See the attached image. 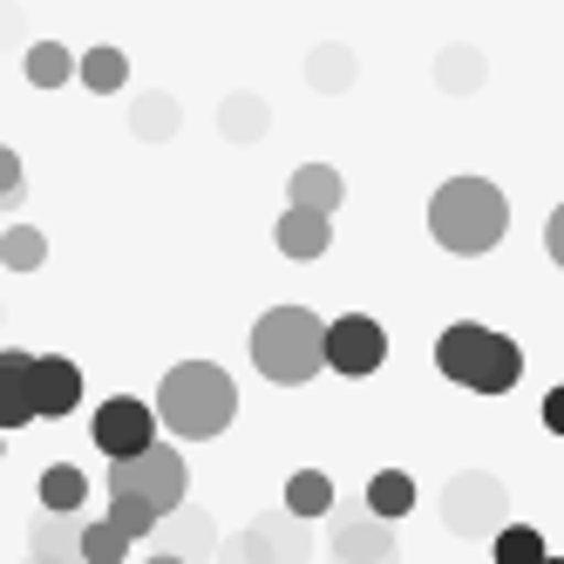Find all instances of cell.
<instances>
[{
  "label": "cell",
  "mask_w": 564,
  "mask_h": 564,
  "mask_svg": "<svg viewBox=\"0 0 564 564\" xmlns=\"http://www.w3.org/2000/svg\"><path fill=\"white\" fill-rule=\"evenodd\" d=\"M238 415V388L218 360H177V368L156 381V422L184 442H212L225 435Z\"/></svg>",
  "instance_id": "obj_1"
},
{
  "label": "cell",
  "mask_w": 564,
  "mask_h": 564,
  "mask_svg": "<svg viewBox=\"0 0 564 564\" xmlns=\"http://www.w3.org/2000/svg\"><path fill=\"white\" fill-rule=\"evenodd\" d=\"M503 225H510V205H503V191L490 177H449L429 197V231H435V246L456 252V259L497 252Z\"/></svg>",
  "instance_id": "obj_2"
},
{
  "label": "cell",
  "mask_w": 564,
  "mask_h": 564,
  "mask_svg": "<svg viewBox=\"0 0 564 564\" xmlns=\"http://www.w3.org/2000/svg\"><path fill=\"white\" fill-rule=\"evenodd\" d=\"M252 368L279 388H306L327 368V319L306 306H272L252 327Z\"/></svg>",
  "instance_id": "obj_3"
},
{
  "label": "cell",
  "mask_w": 564,
  "mask_h": 564,
  "mask_svg": "<svg viewBox=\"0 0 564 564\" xmlns=\"http://www.w3.org/2000/svg\"><path fill=\"white\" fill-rule=\"evenodd\" d=\"M435 368L456 388H469V394H510L517 375H523V354H517L510 334L456 319V327H442V340H435Z\"/></svg>",
  "instance_id": "obj_4"
},
{
  "label": "cell",
  "mask_w": 564,
  "mask_h": 564,
  "mask_svg": "<svg viewBox=\"0 0 564 564\" xmlns=\"http://www.w3.org/2000/svg\"><path fill=\"white\" fill-rule=\"evenodd\" d=\"M109 490L143 497L156 517L177 510V503H184V490H191L184 449H171V442H150V449H137V456H116V463H109Z\"/></svg>",
  "instance_id": "obj_5"
},
{
  "label": "cell",
  "mask_w": 564,
  "mask_h": 564,
  "mask_svg": "<svg viewBox=\"0 0 564 564\" xmlns=\"http://www.w3.org/2000/svg\"><path fill=\"white\" fill-rule=\"evenodd\" d=\"M218 564H306L313 557V531H306V517H293L286 503L265 510L246 523V538H231L212 551Z\"/></svg>",
  "instance_id": "obj_6"
},
{
  "label": "cell",
  "mask_w": 564,
  "mask_h": 564,
  "mask_svg": "<svg viewBox=\"0 0 564 564\" xmlns=\"http://www.w3.org/2000/svg\"><path fill=\"white\" fill-rule=\"evenodd\" d=\"M510 510V490L490 476V469H456L449 482H442V523H449L456 538H497Z\"/></svg>",
  "instance_id": "obj_7"
},
{
  "label": "cell",
  "mask_w": 564,
  "mask_h": 564,
  "mask_svg": "<svg viewBox=\"0 0 564 564\" xmlns=\"http://www.w3.org/2000/svg\"><path fill=\"white\" fill-rule=\"evenodd\" d=\"M89 442L116 463V456H137V449H150L156 442V409L150 401H137V394H109L102 409L89 415Z\"/></svg>",
  "instance_id": "obj_8"
},
{
  "label": "cell",
  "mask_w": 564,
  "mask_h": 564,
  "mask_svg": "<svg viewBox=\"0 0 564 564\" xmlns=\"http://www.w3.org/2000/svg\"><path fill=\"white\" fill-rule=\"evenodd\" d=\"M381 360H388L381 319H368V313H340V319H327V368H334V375H375Z\"/></svg>",
  "instance_id": "obj_9"
},
{
  "label": "cell",
  "mask_w": 564,
  "mask_h": 564,
  "mask_svg": "<svg viewBox=\"0 0 564 564\" xmlns=\"http://www.w3.org/2000/svg\"><path fill=\"white\" fill-rule=\"evenodd\" d=\"M327 551H334V564H401V544L388 531V517H375V510H347L334 523Z\"/></svg>",
  "instance_id": "obj_10"
},
{
  "label": "cell",
  "mask_w": 564,
  "mask_h": 564,
  "mask_svg": "<svg viewBox=\"0 0 564 564\" xmlns=\"http://www.w3.org/2000/svg\"><path fill=\"white\" fill-rule=\"evenodd\" d=\"M83 409V368L68 354H34V422H62Z\"/></svg>",
  "instance_id": "obj_11"
},
{
  "label": "cell",
  "mask_w": 564,
  "mask_h": 564,
  "mask_svg": "<svg viewBox=\"0 0 564 564\" xmlns=\"http://www.w3.org/2000/svg\"><path fill=\"white\" fill-rule=\"evenodd\" d=\"M28 557L83 564V510H34V523H28Z\"/></svg>",
  "instance_id": "obj_12"
},
{
  "label": "cell",
  "mask_w": 564,
  "mask_h": 564,
  "mask_svg": "<svg viewBox=\"0 0 564 564\" xmlns=\"http://www.w3.org/2000/svg\"><path fill=\"white\" fill-rule=\"evenodd\" d=\"M34 422V354L0 347V435Z\"/></svg>",
  "instance_id": "obj_13"
},
{
  "label": "cell",
  "mask_w": 564,
  "mask_h": 564,
  "mask_svg": "<svg viewBox=\"0 0 564 564\" xmlns=\"http://www.w3.org/2000/svg\"><path fill=\"white\" fill-rule=\"evenodd\" d=\"M156 544H164L171 557H184V564H197V557H212L218 551V531H212V517L205 510H164V517H156V531H150Z\"/></svg>",
  "instance_id": "obj_14"
},
{
  "label": "cell",
  "mask_w": 564,
  "mask_h": 564,
  "mask_svg": "<svg viewBox=\"0 0 564 564\" xmlns=\"http://www.w3.org/2000/svg\"><path fill=\"white\" fill-rule=\"evenodd\" d=\"M272 246L286 252V259H319L334 246V218H319V212H300V205H286V218L272 225Z\"/></svg>",
  "instance_id": "obj_15"
},
{
  "label": "cell",
  "mask_w": 564,
  "mask_h": 564,
  "mask_svg": "<svg viewBox=\"0 0 564 564\" xmlns=\"http://www.w3.org/2000/svg\"><path fill=\"white\" fill-rule=\"evenodd\" d=\"M340 197H347V184H340L334 164H300V171L286 177V205H300V212L334 218V212H340Z\"/></svg>",
  "instance_id": "obj_16"
},
{
  "label": "cell",
  "mask_w": 564,
  "mask_h": 564,
  "mask_svg": "<svg viewBox=\"0 0 564 564\" xmlns=\"http://www.w3.org/2000/svg\"><path fill=\"white\" fill-rule=\"evenodd\" d=\"M218 130H225L231 143H259V137L272 130V109H265V96H252V89H231V96L218 102Z\"/></svg>",
  "instance_id": "obj_17"
},
{
  "label": "cell",
  "mask_w": 564,
  "mask_h": 564,
  "mask_svg": "<svg viewBox=\"0 0 564 564\" xmlns=\"http://www.w3.org/2000/svg\"><path fill=\"white\" fill-rule=\"evenodd\" d=\"M354 75H360V62H354V48H340V42H319V48L306 55V83H313L319 96L354 89Z\"/></svg>",
  "instance_id": "obj_18"
},
{
  "label": "cell",
  "mask_w": 564,
  "mask_h": 564,
  "mask_svg": "<svg viewBox=\"0 0 564 564\" xmlns=\"http://www.w3.org/2000/svg\"><path fill=\"white\" fill-rule=\"evenodd\" d=\"M177 96H164V89H143L137 102H130V130L143 137V143H164V137H177Z\"/></svg>",
  "instance_id": "obj_19"
},
{
  "label": "cell",
  "mask_w": 564,
  "mask_h": 564,
  "mask_svg": "<svg viewBox=\"0 0 564 564\" xmlns=\"http://www.w3.org/2000/svg\"><path fill=\"white\" fill-rule=\"evenodd\" d=\"M75 75H83V89H96V96H116L130 83V55L123 48H89V55H75Z\"/></svg>",
  "instance_id": "obj_20"
},
{
  "label": "cell",
  "mask_w": 564,
  "mask_h": 564,
  "mask_svg": "<svg viewBox=\"0 0 564 564\" xmlns=\"http://www.w3.org/2000/svg\"><path fill=\"white\" fill-rule=\"evenodd\" d=\"M482 55L469 48V42H456V48H442L435 55V89H449V96H469V89H482Z\"/></svg>",
  "instance_id": "obj_21"
},
{
  "label": "cell",
  "mask_w": 564,
  "mask_h": 564,
  "mask_svg": "<svg viewBox=\"0 0 564 564\" xmlns=\"http://www.w3.org/2000/svg\"><path fill=\"white\" fill-rule=\"evenodd\" d=\"M0 265H8V272H42L48 265L42 225H8V231H0Z\"/></svg>",
  "instance_id": "obj_22"
},
{
  "label": "cell",
  "mask_w": 564,
  "mask_h": 564,
  "mask_svg": "<svg viewBox=\"0 0 564 564\" xmlns=\"http://www.w3.org/2000/svg\"><path fill=\"white\" fill-rule=\"evenodd\" d=\"M34 490H42V510H83V497H89V476L75 469V463H48Z\"/></svg>",
  "instance_id": "obj_23"
},
{
  "label": "cell",
  "mask_w": 564,
  "mask_h": 564,
  "mask_svg": "<svg viewBox=\"0 0 564 564\" xmlns=\"http://www.w3.org/2000/svg\"><path fill=\"white\" fill-rule=\"evenodd\" d=\"M286 510H293V517H327V510H334L327 469H293V476H286Z\"/></svg>",
  "instance_id": "obj_24"
},
{
  "label": "cell",
  "mask_w": 564,
  "mask_h": 564,
  "mask_svg": "<svg viewBox=\"0 0 564 564\" xmlns=\"http://www.w3.org/2000/svg\"><path fill=\"white\" fill-rule=\"evenodd\" d=\"M368 510L388 517V523L409 517V510H415V476H409V469H381V476L368 482Z\"/></svg>",
  "instance_id": "obj_25"
},
{
  "label": "cell",
  "mask_w": 564,
  "mask_h": 564,
  "mask_svg": "<svg viewBox=\"0 0 564 564\" xmlns=\"http://www.w3.org/2000/svg\"><path fill=\"white\" fill-rule=\"evenodd\" d=\"M21 68H28V83H34V89H62V83H75V55H68L62 42H34Z\"/></svg>",
  "instance_id": "obj_26"
},
{
  "label": "cell",
  "mask_w": 564,
  "mask_h": 564,
  "mask_svg": "<svg viewBox=\"0 0 564 564\" xmlns=\"http://www.w3.org/2000/svg\"><path fill=\"white\" fill-rule=\"evenodd\" d=\"M497 564H544V538L531 531V523H503L497 544H490Z\"/></svg>",
  "instance_id": "obj_27"
},
{
  "label": "cell",
  "mask_w": 564,
  "mask_h": 564,
  "mask_svg": "<svg viewBox=\"0 0 564 564\" xmlns=\"http://www.w3.org/2000/svg\"><path fill=\"white\" fill-rule=\"evenodd\" d=\"M130 557V538L116 531L109 517H96V523H83V564H123Z\"/></svg>",
  "instance_id": "obj_28"
},
{
  "label": "cell",
  "mask_w": 564,
  "mask_h": 564,
  "mask_svg": "<svg viewBox=\"0 0 564 564\" xmlns=\"http://www.w3.org/2000/svg\"><path fill=\"white\" fill-rule=\"evenodd\" d=\"M109 523L137 544V538H150V531H156V510H150L143 497H130V490H109Z\"/></svg>",
  "instance_id": "obj_29"
},
{
  "label": "cell",
  "mask_w": 564,
  "mask_h": 564,
  "mask_svg": "<svg viewBox=\"0 0 564 564\" xmlns=\"http://www.w3.org/2000/svg\"><path fill=\"white\" fill-rule=\"evenodd\" d=\"M28 205V177H21V156L0 143V212H21Z\"/></svg>",
  "instance_id": "obj_30"
},
{
  "label": "cell",
  "mask_w": 564,
  "mask_h": 564,
  "mask_svg": "<svg viewBox=\"0 0 564 564\" xmlns=\"http://www.w3.org/2000/svg\"><path fill=\"white\" fill-rule=\"evenodd\" d=\"M544 252H551V259L564 265V205H557V212L544 218Z\"/></svg>",
  "instance_id": "obj_31"
},
{
  "label": "cell",
  "mask_w": 564,
  "mask_h": 564,
  "mask_svg": "<svg viewBox=\"0 0 564 564\" xmlns=\"http://www.w3.org/2000/svg\"><path fill=\"white\" fill-rule=\"evenodd\" d=\"M544 429H551V435H564V388H551V394H544Z\"/></svg>",
  "instance_id": "obj_32"
},
{
  "label": "cell",
  "mask_w": 564,
  "mask_h": 564,
  "mask_svg": "<svg viewBox=\"0 0 564 564\" xmlns=\"http://www.w3.org/2000/svg\"><path fill=\"white\" fill-rule=\"evenodd\" d=\"M143 564H184V557H171V551H150V557H143Z\"/></svg>",
  "instance_id": "obj_33"
},
{
  "label": "cell",
  "mask_w": 564,
  "mask_h": 564,
  "mask_svg": "<svg viewBox=\"0 0 564 564\" xmlns=\"http://www.w3.org/2000/svg\"><path fill=\"white\" fill-rule=\"evenodd\" d=\"M544 564H564V557H551V551H544Z\"/></svg>",
  "instance_id": "obj_34"
},
{
  "label": "cell",
  "mask_w": 564,
  "mask_h": 564,
  "mask_svg": "<svg viewBox=\"0 0 564 564\" xmlns=\"http://www.w3.org/2000/svg\"><path fill=\"white\" fill-rule=\"evenodd\" d=\"M28 564H48V557H28Z\"/></svg>",
  "instance_id": "obj_35"
}]
</instances>
